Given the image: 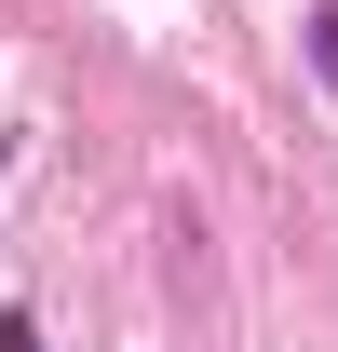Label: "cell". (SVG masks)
Returning <instances> with one entry per match:
<instances>
[{"mask_svg":"<svg viewBox=\"0 0 338 352\" xmlns=\"http://www.w3.org/2000/svg\"><path fill=\"white\" fill-rule=\"evenodd\" d=\"M311 68H325V82H338V0H325V14H311Z\"/></svg>","mask_w":338,"mask_h":352,"instance_id":"cell-1","label":"cell"},{"mask_svg":"<svg viewBox=\"0 0 338 352\" xmlns=\"http://www.w3.org/2000/svg\"><path fill=\"white\" fill-rule=\"evenodd\" d=\"M0 352H41V311H0Z\"/></svg>","mask_w":338,"mask_h":352,"instance_id":"cell-2","label":"cell"}]
</instances>
